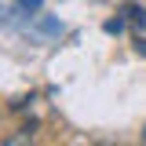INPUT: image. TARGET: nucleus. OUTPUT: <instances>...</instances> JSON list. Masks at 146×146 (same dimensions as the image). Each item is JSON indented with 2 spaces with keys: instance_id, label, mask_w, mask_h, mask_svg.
<instances>
[{
  "instance_id": "6",
  "label": "nucleus",
  "mask_w": 146,
  "mask_h": 146,
  "mask_svg": "<svg viewBox=\"0 0 146 146\" xmlns=\"http://www.w3.org/2000/svg\"><path fill=\"white\" fill-rule=\"evenodd\" d=\"M143 146H146V128H143Z\"/></svg>"
},
{
  "instance_id": "4",
  "label": "nucleus",
  "mask_w": 146,
  "mask_h": 146,
  "mask_svg": "<svg viewBox=\"0 0 146 146\" xmlns=\"http://www.w3.org/2000/svg\"><path fill=\"white\" fill-rule=\"evenodd\" d=\"M124 29V18H110L106 22V33H121Z\"/></svg>"
},
{
  "instance_id": "2",
  "label": "nucleus",
  "mask_w": 146,
  "mask_h": 146,
  "mask_svg": "<svg viewBox=\"0 0 146 146\" xmlns=\"http://www.w3.org/2000/svg\"><path fill=\"white\" fill-rule=\"evenodd\" d=\"M0 146H36V143H33V135H29V131H15V135H4Z\"/></svg>"
},
{
  "instance_id": "5",
  "label": "nucleus",
  "mask_w": 146,
  "mask_h": 146,
  "mask_svg": "<svg viewBox=\"0 0 146 146\" xmlns=\"http://www.w3.org/2000/svg\"><path fill=\"white\" fill-rule=\"evenodd\" d=\"M135 48H139V51H143V55H146V40H139V44H135Z\"/></svg>"
},
{
  "instance_id": "1",
  "label": "nucleus",
  "mask_w": 146,
  "mask_h": 146,
  "mask_svg": "<svg viewBox=\"0 0 146 146\" xmlns=\"http://www.w3.org/2000/svg\"><path fill=\"white\" fill-rule=\"evenodd\" d=\"M121 11H124L135 26H143V29H146V7H143V4H131V0H128V4H121Z\"/></svg>"
},
{
  "instance_id": "3",
  "label": "nucleus",
  "mask_w": 146,
  "mask_h": 146,
  "mask_svg": "<svg viewBox=\"0 0 146 146\" xmlns=\"http://www.w3.org/2000/svg\"><path fill=\"white\" fill-rule=\"evenodd\" d=\"M15 4H18V7H22V11H29V15H36L44 0H15Z\"/></svg>"
}]
</instances>
